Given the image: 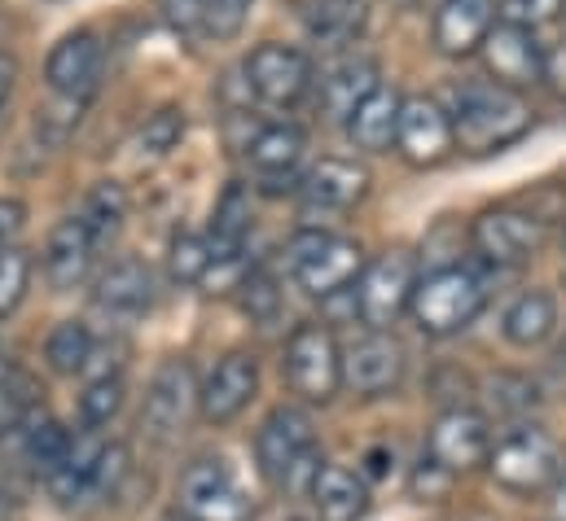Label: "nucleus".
Returning a JSON list of instances; mask_svg holds the SVG:
<instances>
[{"mask_svg":"<svg viewBox=\"0 0 566 521\" xmlns=\"http://www.w3.org/2000/svg\"><path fill=\"white\" fill-rule=\"evenodd\" d=\"M238 289H242V307H247L255 320H273V316L282 311V289H277V280H273L264 267H251Z\"/></svg>","mask_w":566,"mask_h":521,"instance_id":"34","label":"nucleus"},{"mask_svg":"<svg viewBox=\"0 0 566 521\" xmlns=\"http://www.w3.org/2000/svg\"><path fill=\"white\" fill-rule=\"evenodd\" d=\"M294 4H298L303 31L325 49L360 40V31L369 22V0H294Z\"/></svg>","mask_w":566,"mask_h":521,"instance_id":"23","label":"nucleus"},{"mask_svg":"<svg viewBox=\"0 0 566 521\" xmlns=\"http://www.w3.org/2000/svg\"><path fill=\"white\" fill-rule=\"evenodd\" d=\"M198 382L189 360H163L158 373L149 378V391L142 403V429L154 443H171L185 434L193 407H198Z\"/></svg>","mask_w":566,"mask_h":521,"instance_id":"11","label":"nucleus"},{"mask_svg":"<svg viewBox=\"0 0 566 521\" xmlns=\"http://www.w3.org/2000/svg\"><path fill=\"white\" fill-rule=\"evenodd\" d=\"M474 251L496 267H523L541 255V242H545V224L527 211H514V206H492L474 220Z\"/></svg>","mask_w":566,"mask_h":521,"instance_id":"14","label":"nucleus"},{"mask_svg":"<svg viewBox=\"0 0 566 521\" xmlns=\"http://www.w3.org/2000/svg\"><path fill=\"white\" fill-rule=\"evenodd\" d=\"M563 9H566V0H501L496 13H501V22H514V26L536 31V26L554 22Z\"/></svg>","mask_w":566,"mask_h":521,"instance_id":"39","label":"nucleus"},{"mask_svg":"<svg viewBox=\"0 0 566 521\" xmlns=\"http://www.w3.org/2000/svg\"><path fill=\"white\" fill-rule=\"evenodd\" d=\"M80 215L88 220V228L97 233V242H111L124 228V220H128V198H124L119 184H97L88 193V202H84Z\"/></svg>","mask_w":566,"mask_h":521,"instance_id":"32","label":"nucleus"},{"mask_svg":"<svg viewBox=\"0 0 566 521\" xmlns=\"http://www.w3.org/2000/svg\"><path fill=\"white\" fill-rule=\"evenodd\" d=\"M255 394H260V360L247 351H229L207 373V382L198 391V412L207 425H229L251 407Z\"/></svg>","mask_w":566,"mask_h":521,"instance_id":"16","label":"nucleus"},{"mask_svg":"<svg viewBox=\"0 0 566 521\" xmlns=\"http://www.w3.org/2000/svg\"><path fill=\"white\" fill-rule=\"evenodd\" d=\"M492 403H496L505 416H518V412H527V407L536 403V386L523 382V378H496V382H492Z\"/></svg>","mask_w":566,"mask_h":521,"instance_id":"41","label":"nucleus"},{"mask_svg":"<svg viewBox=\"0 0 566 521\" xmlns=\"http://www.w3.org/2000/svg\"><path fill=\"white\" fill-rule=\"evenodd\" d=\"M22 202H0V251H9L13 246V237H18V228H22Z\"/></svg>","mask_w":566,"mask_h":521,"instance_id":"44","label":"nucleus"},{"mask_svg":"<svg viewBox=\"0 0 566 521\" xmlns=\"http://www.w3.org/2000/svg\"><path fill=\"white\" fill-rule=\"evenodd\" d=\"M554 325H558V298L549 294V289H527V294H518L510 307H505V316H501V333H505V342L510 347H541L549 333H554Z\"/></svg>","mask_w":566,"mask_h":521,"instance_id":"27","label":"nucleus"},{"mask_svg":"<svg viewBox=\"0 0 566 521\" xmlns=\"http://www.w3.org/2000/svg\"><path fill=\"white\" fill-rule=\"evenodd\" d=\"M479 57H483L488 79L501 84V88H510V93H523L532 84H545V44L527 26L496 22L492 35L483 40Z\"/></svg>","mask_w":566,"mask_h":521,"instance_id":"13","label":"nucleus"},{"mask_svg":"<svg viewBox=\"0 0 566 521\" xmlns=\"http://www.w3.org/2000/svg\"><path fill=\"white\" fill-rule=\"evenodd\" d=\"M545 84L554 88V97H563L566 102V40L558 44V49L545 53Z\"/></svg>","mask_w":566,"mask_h":521,"instance_id":"43","label":"nucleus"},{"mask_svg":"<svg viewBox=\"0 0 566 521\" xmlns=\"http://www.w3.org/2000/svg\"><path fill=\"white\" fill-rule=\"evenodd\" d=\"M492 447H496V443H492L488 416H479L474 407H448V412L430 425V434H426V456H430L439 469H448L452 478L483 469V465L492 460Z\"/></svg>","mask_w":566,"mask_h":521,"instance_id":"10","label":"nucleus"},{"mask_svg":"<svg viewBox=\"0 0 566 521\" xmlns=\"http://www.w3.org/2000/svg\"><path fill=\"white\" fill-rule=\"evenodd\" d=\"M102 242L97 233L88 228L84 215H66L53 233H49V246H44V280L57 289V294H71L88 280L93 259H97Z\"/></svg>","mask_w":566,"mask_h":521,"instance_id":"18","label":"nucleus"},{"mask_svg":"<svg viewBox=\"0 0 566 521\" xmlns=\"http://www.w3.org/2000/svg\"><path fill=\"white\" fill-rule=\"evenodd\" d=\"M27 280H31V259H27L18 246L0 251V316H9V311L22 302Z\"/></svg>","mask_w":566,"mask_h":521,"instance_id":"37","label":"nucleus"},{"mask_svg":"<svg viewBox=\"0 0 566 521\" xmlns=\"http://www.w3.org/2000/svg\"><path fill=\"white\" fill-rule=\"evenodd\" d=\"M124 378L119 373H106V378H93L84 394H80V421H84V429H102V425H111L115 416H119V407H124Z\"/></svg>","mask_w":566,"mask_h":521,"instance_id":"31","label":"nucleus"},{"mask_svg":"<svg viewBox=\"0 0 566 521\" xmlns=\"http://www.w3.org/2000/svg\"><path fill=\"white\" fill-rule=\"evenodd\" d=\"M483 307H488L483 276L461 267V263H448V267H434L430 276L418 280L409 316L426 338H452V333L470 329Z\"/></svg>","mask_w":566,"mask_h":521,"instance_id":"3","label":"nucleus"},{"mask_svg":"<svg viewBox=\"0 0 566 521\" xmlns=\"http://www.w3.org/2000/svg\"><path fill=\"white\" fill-rule=\"evenodd\" d=\"M13 79H18V62L9 53H0V115H4L9 97H13Z\"/></svg>","mask_w":566,"mask_h":521,"instance_id":"45","label":"nucleus"},{"mask_svg":"<svg viewBox=\"0 0 566 521\" xmlns=\"http://www.w3.org/2000/svg\"><path fill=\"white\" fill-rule=\"evenodd\" d=\"M448 487H452V474L439 469V465L426 456L422 465H418V474H413V496H418V500H422V496L426 500H434V496H443Z\"/></svg>","mask_w":566,"mask_h":521,"instance_id":"42","label":"nucleus"},{"mask_svg":"<svg viewBox=\"0 0 566 521\" xmlns=\"http://www.w3.org/2000/svg\"><path fill=\"white\" fill-rule=\"evenodd\" d=\"M27 398H31V382H27V373H22L18 364L0 360V434H4V429H13V425L22 421Z\"/></svg>","mask_w":566,"mask_h":521,"instance_id":"35","label":"nucleus"},{"mask_svg":"<svg viewBox=\"0 0 566 521\" xmlns=\"http://www.w3.org/2000/svg\"><path fill=\"white\" fill-rule=\"evenodd\" d=\"M97 307L111 311V316H142L154 302V272L142 259H119L111 263L102 276H97V289H93Z\"/></svg>","mask_w":566,"mask_h":521,"instance_id":"25","label":"nucleus"},{"mask_svg":"<svg viewBox=\"0 0 566 521\" xmlns=\"http://www.w3.org/2000/svg\"><path fill=\"white\" fill-rule=\"evenodd\" d=\"M167 521H189V518H185V513H180V518H167Z\"/></svg>","mask_w":566,"mask_h":521,"instance_id":"48","label":"nucleus"},{"mask_svg":"<svg viewBox=\"0 0 566 521\" xmlns=\"http://www.w3.org/2000/svg\"><path fill=\"white\" fill-rule=\"evenodd\" d=\"M418 263L409 251H387L365 267V276L356 280V316L369 329L391 333V325L413 307V289H418Z\"/></svg>","mask_w":566,"mask_h":521,"instance_id":"8","label":"nucleus"},{"mask_svg":"<svg viewBox=\"0 0 566 521\" xmlns=\"http://www.w3.org/2000/svg\"><path fill=\"white\" fill-rule=\"evenodd\" d=\"M158 9H163L167 26H171L176 35H189V40H198V35H202L207 0H158Z\"/></svg>","mask_w":566,"mask_h":521,"instance_id":"40","label":"nucleus"},{"mask_svg":"<svg viewBox=\"0 0 566 521\" xmlns=\"http://www.w3.org/2000/svg\"><path fill=\"white\" fill-rule=\"evenodd\" d=\"M365 251L338 233H298L290 242V276L312 298H334L365 276Z\"/></svg>","mask_w":566,"mask_h":521,"instance_id":"4","label":"nucleus"},{"mask_svg":"<svg viewBox=\"0 0 566 521\" xmlns=\"http://www.w3.org/2000/svg\"><path fill=\"white\" fill-rule=\"evenodd\" d=\"M102 66H106L102 40L93 31H71V35H62L53 44V53L44 62V79L62 102L84 106L102 84Z\"/></svg>","mask_w":566,"mask_h":521,"instance_id":"15","label":"nucleus"},{"mask_svg":"<svg viewBox=\"0 0 566 521\" xmlns=\"http://www.w3.org/2000/svg\"><path fill=\"white\" fill-rule=\"evenodd\" d=\"M255 0H207V18H202V35L207 40H233L247 18H251Z\"/></svg>","mask_w":566,"mask_h":521,"instance_id":"36","label":"nucleus"},{"mask_svg":"<svg viewBox=\"0 0 566 521\" xmlns=\"http://www.w3.org/2000/svg\"><path fill=\"white\" fill-rule=\"evenodd\" d=\"M378 62L374 57H360V53H347L338 57L321 79H316V93H321V110L338 124H347L374 93H378Z\"/></svg>","mask_w":566,"mask_h":521,"instance_id":"20","label":"nucleus"},{"mask_svg":"<svg viewBox=\"0 0 566 521\" xmlns=\"http://www.w3.org/2000/svg\"><path fill=\"white\" fill-rule=\"evenodd\" d=\"M492 478L514 491V496H536V491H549L563 474V447L554 434H545L541 425H518L510 429L496 447H492V460H488Z\"/></svg>","mask_w":566,"mask_h":521,"instance_id":"5","label":"nucleus"},{"mask_svg":"<svg viewBox=\"0 0 566 521\" xmlns=\"http://www.w3.org/2000/svg\"><path fill=\"white\" fill-rule=\"evenodd\" d=\"M400 110H405V97L391 93V88H378V93L347 119L352 145L365 149V153H391V149H396V136H400Z\"/></svg>","mask_w":566,"mask_h":521,"instance_id":"26","label":"nucleus"},{"mask_svg":"<svg viewBox=\"0 0 566 521\" xmlns=\"http://www.w3.org/2000/svg\"><path fill=\"white\" fill-rule=\"evenodd\" d=\"M71 429H62L53 416H40L31 429H27V438H22V451H27V460L44 474V478H53L62 465H66V456H71Z\"/></svg>","mask_w":566,"mask_h":521,"instance_id":"29","label":"nucleus"},{"mask_svg":"<svg viewBox=\"0 0 566 521\" xmlns=\"http://www.w3.org/2000/svg\"><path fill=\"white\" fill-rule=\"evenodd\" d=\"M448 119H452V140L461 153L488 158L532 131V106L523 102V93H510L492 79H470L452 88Z\"/></svg>","mask_w":566,"mask_h":521,"instance_id":"1","label":"nucleus"},{"mask_svg":"<svg viewBox=\"0 0 566 521\" xmlns=\"http://www.w3.org/2000/svg\"><path fill=\"white\" fill-rule=\"evenodd\" d=\"M369 193V171L352 158H321L298 180V198L307 211H352Z\"/></svg>","mask_w":566,"mask_h":521,"instance_id":"19","label":"nucleus"},{"mask_svg":"<svg viewBox=\"0 0 566 521\" xmlns=\"http://www.w3.org/2000/svg\"><path fill=\"white\" fill-rule=\"evenodd\" d=\"M242 75H247V93H255L264 106H298L316 75H312V57L303 49H290V44H260L251 49V57L242 62Z\"/></svg>","mask_w":566,"mask_h":521,"instance_id":"9","label":"nucleus"},{"mask_svg":"<svg viewBox=\"0 0 566 521\" xmlns=\"http://www.w3.org/2000/svg\"><path fill=\"white\" fill-rule=\"evenodd\" d=\"M405 373H409V351L400 347V338L382 329H369L365 338L343 347V386L360 398H382V394L400 391Z\"/></svg>","mask_w":566,"mask_h":521,"instance_id":"12","label":"nucleus"},{"mask_svg":"<svg viewBox=\"0 0 566 521\" xmlns=\"http://www.w3.org/2000/svg\"><path fill=\"white\" fill-rule=\"evenodd\" d=\"M285 386L307 403H329L343 391V347L325 325H298L282 355Z\"/></svg>","mask_w":566,"mask_h":521,"instance_id":"6","label":"nucleus"},{"mask_svg":"<svg viewBox=\"0 0 566 521\" xmlns=\"http://www.w3.org/2000/svg\"><path fill=\"white\" fill-rule=\"evenodd\" d=\"M180 140H185V110L163 106V110H154V115L145 119V128L137 131V140H133V149H137L142 162H154V158H167Z\"/></svg>","mask_w":566,"mask_h":521,"instance_id":"30","label":"nucleus"},{"mask_svg":"<svg viewBox=\"0 0 566 521\" xmlns=\"http://www.w3.org/2000/svg\"><path fill=\"white\" fill-rule=\"evenodd\" d=\"M255 465L277 491H312V478L325 460L316 451V425L303 407H273L264 416L255 434Z\"/></svg>","mask_w":566,"mask_h":521,"instance_id":"2","label":"nucleus"},{"mask_svg":"<svg viewBox=\"0 0 566 521\" xmlns=\"http://www.w3.org/2000/svg\"><path fill=\"white\" fill-rule=\"evenodd\" d=\"M563 242H566V233H563Z\"/></svg>","mask_w":566,"mask_h":521,"instance_id":"50","label":"nucleus"},{"mask_svg":"<svg viewBox=\"0 0 566 521\" xmlns=\"http://www.w3.org/2000/svg\"><path fill=\"white\" fill-rule=\"evenodd\" d=\"M207 272H211V242L193 237V233H180L171 242V276L180 285H202Z\"/></svg>","mask_w":566,"mask_h":521,"instance_id":"33","label":"nucleus"},{"mask_svg":"<svg viewBox=\"0 0 566 521\" xmlns=\"http://www.w3.org/2000/svg\"><path fill=\"white\" fill-rule=\"evenodd\" d=\"M549 518L566 521V465H563V474H558V482L549 487Z\"/></svg>","mask_w":566,"mask_h":521,"instance_id":"46","label":"nucleus"},{"mask_svg":"<svg viewBox=\"0 0 566 521\" xmlns=\"http://www.w3.org/2000/svg\"><path fill=\"white\" fill-rule=\"evenodd\" d=\"M133 474V456L124 443H106L102 460H97V474H93V496H119V487L128 482Z\"/></svg>","mask_w":566,"mask_h":521,"instance_id":"38","label":"nucleus"},{"mask_svg":"<svg viewBox=\"0 0 566 521\" xmlns=\"http://www.w3.org/2000/svg\"><path fill=\"white\" fill-rule=\"evenodd\" d=\"M496 26L492 0H443L434 13V49L443 57H470Z\"/></svg>","mask_w":566,"mask_h":521,"instance_id":"21","label":"nucleus"},{"mask_svg":"<svg viewBox=\"0 0 566 521\" xmlns=\"http://www.w3.org/2000/svg\"><path fill=\"white\" fill-rule=\"evenodd\" d=\"M93 351H97V338H93V329H88L84 320H62V325L49 333V342H44V360H49V369L62 373V378L84 373L88 360H93Z\"/></svg>","mask_w":566,"mask_h":521,"instance_id":"28","label":"nucleus"},{"mask_svg":"<svg viewBox=\"0 0 566 521\" xmlns=\"http://www.w3.org/2000/svg\"><path fill=\"white\" fill-rule=\"evenodd\" d=\"M563 360H566V342H563Z\"/></svg>","mask_w":566,"mask_h":521,"instance_id":"49","label":"nucleus"},{"mask_svg":"<svg viewBox=\"0 0 566 521\" xmlns=\"http://www.w3.org/2000/svg\"><path fill=\"white\" fill-rule=\"evenodd\" d=\"M396 149H400V158H405L409 167H439V162L457 149L448 106H439L434 97H405Z\"/></svg>","mask_w":566,"mask_h":521,"instance_id":"17","label":"nucleus"},{"mask_svg":"<svg viewBox=\"0 0 566 521\" xmlns=\"http://www.w3.org/2000/svg\"><path fill=\"white\" fill-rule=\"evenodd\" d=\"M303 149H307L303 128H294V124H269V128H260L251 136L247 158L260 171V180H290L298 189L303 176H294V171L303 162Z\"/></svg>","mask_w":566,"mask_h":521,"instance_id":"24","label":"nucleus"},{"mask_svg":"<svg viewBox=\"0 0 566 521\" xmlns=\"http://www.w3.org/2000/svg\"><path fill=\"white\" fill-rule=\"evenodd\" d=\"M180 513L189 521H251L255 504L229 460L202 456L180 474Z\"/></svg>","mask_w":566,"mask_h":521,"instance_id":"7","label":"nucleus"},{"mask_svg":"<svg viewBox=\"0 0 566 521\" xmlns=\"http://www.w3.org/2000/svg\"><path fill=\"white\" fill-rule=\"evenodd\" d=\"M307 496L321 521H360L369 513V487L347 465H321Z\"/></svg>","mask_w":566,"mask_h":521,"instance_id":"22","label":"nucleus"},{"mask_svg":"<svg viewBox=\"0 0 566 521\" xmlns=\"http://www.w3.org/2000/svg\"><path fill=\"white\" fill-rule=\"evenodd\" d=\"M387 460L396 465V451H382V447H374V451L365 456V465H369V474H374V478H382V474H387Z\"/></svg>","mask_w":566,"mask_h":521,"instance_id":"47","label":"nucleus"}]
</instances>
